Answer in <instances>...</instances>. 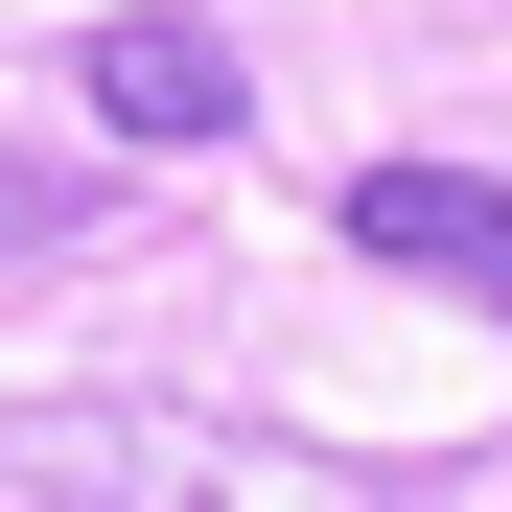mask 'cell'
Here are the masks:
<instances>
[{
  "label": "cell",
  "mask_w": 512,
  "mask_h": 512,
  "mask_svg": "<svg viewBox=\"0 0 512 512\" xmlns=\"http://www.w3.org/2000/svg\"><path fill=\"white\" fill-rule=\"evenodd\" d=\"M70 94H94L117 140H233V117H256V70H233L210 24H187V0H117V24L70 47Z\"/></svg>",
  "instance_id": "cell-1"
},
{
  "label": "cell",
  "mask_w": 512,
  "mask_h": 512,
  "mask_svg": "<svg viewBox=\"0 0 512 512\" xmlns=\"http://www.w3.org/2000/svg\"><path fill=\"white\" fill-rule=\"evenodd\" d=\"M350 256H396V280H466L512 326V187L489 163H350Z\"/></svg>",
  "instance_id": "cell-2"
}]
</instances>
